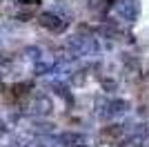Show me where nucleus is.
<instances>
[{
	"instance_id": "f257e3e1",
	"label": "nucleus",
	"mask_w": 149,
	"mask_h": 147,
	"mask_svg": "<svg viewBox=\"0 0 149 147\" xmlns=\"http://www.w3.org/2000/svg\"><path fill=\"white\" fill-rule=\"evenodd\" d=\"M38 22H40V27H45V29H49V31H56V34L67 27V20H62L56 13H40Z\"/></svg>"
},
{
	"instance_id": "f03ea898",
	"label": "nucleus",
	"mask_w": 149,
	"mask_h": 147,
	"mask_svg": "<svg viewBox=\"0 0 149 147\" xmlns=\"http://www.w3.org/2000/svg\"><path fill=\"white\" fill-rule=\"evenodd\" d=\"M116 9L120 11V16H123L125 20H134V18H136V13H138L136 2H131V0H123V2H118Z\"/></svg>"
}]
</instances>
